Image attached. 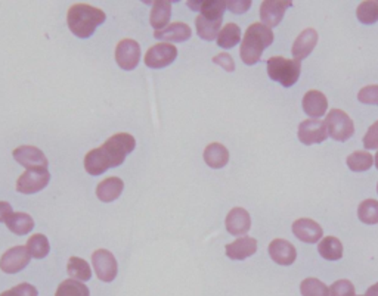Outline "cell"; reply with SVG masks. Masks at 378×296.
<instances>
[{
    "mask_svg": "<svg viewBox=\"0 0 378 296\" xmlns=\"http://www.w3.org/2000/svg\"><path fill=\"white\" fill-rule=\"evenodd\" d=\"M300 292L303 296H328L330 295V289L327 288V284L315 277L303 280L300 284Z\"/></svg>",
    "mask_w": 378,
    "mask_h": 296,
    "instance_id": "36",
    "label": "cell"
},
{
    "mask_svg": "<svg viewBox=\"0 0 378 296\" xmlns=\"http://www.w3.org/2000/svg\"><path fill=\"white\" fill-rule=\"evenodd\" d=\"M319 255L327 261H339L343 257V243L334 236H327L321 239L318 246Z\"/></svg>",
    "mask_w": 378,
    "mask_h": 296,
    "instance_id": "25",
    "label": "cell"
},
{
    "mask_svg": "<svg viewBox=\"0 0 378 296\" xmlns=\"http://www.w3.org/2000/svg\"><path fill=\"white\" fill-rule=\"evenodd\" d=\"M55 296H90V293L86 284L74 279H68L59 284Z\"/></svg>",
    "mask_w": 378,
    "mask_h": 296,
    "instance_id": "33",
    "label": "cell"
},
{
    "mask_svg": "<svg viewBox=\"0 0 378 296\" xmlns=\"http://www.w3.org/2000/svg\"><path fill=\"white\" fill-rule=\"evenodd\" d=\"M67 273L72 279L79 282H88L92 277V270H90L89 262L79 257H71L68 260Z\"/></svg>",
    "mask_w": 378,
    "mask_h": 296,
    "instance_id": "30",
    "label": "cell"
},
{
    "mask_svg": "<svg viewBox=\"0 0 378 296\" xmlns=\"http://www.w3.org/2000/svg\"><path fill=\"white\" fill-rule=\"evenodd\" d=\"M192 30L189 25L183 23H173L167 25L161 31H154V37L157 40L163 41H170V43H179V41H186L191 39Z\"/></svg>",
    "mask_w": 378,
    "mask_h": 296,
    "instance_id": "20",
    "label": "cell"
},
{
    "mask_svg": "<svg viewBox=\"0 0 378 296\" xmlns=\"http://www.w3.org/2000/svg\"><path fill=\"white\" fill-rule=\"evenodd\" d=\"M375 165H377V170H378V152L375 155Z\"/></svg>",
    "mask_w": 378,
    "mask_h": 296,
    "instance_id": "46",
    "label": "cell"
},
{
    "mask_svg": "<svg viewBox=\"0 0 378 296\" xmlns=\"http://www.w3.org/2000/svg\"><path fill=\"white\" fill-rule=\"evenodd\" d=\"M358 217L364 224H378V200L366 199L361 202L358 208Z\"/></svg>",
    "mask_w": 378,
    "mask_h": 296,
    "instance_id": "32",
    "label": "cell"
},
{
    "mask_svg": "<svg viewBox=\"0 0 378 296\" xmlns=\"http://www.w3.org/2000/svg\"><path fill=\"white\" fill-rule=\"evenodd\" d=\"M226 257L232 261H244L248 257L255 255L257 251V240L250 236H243L235 242L226 245Z\"/></svg>",
    "mask_w": 378,
    "mask_h": 296,
    "instance_id": "17",
    "label": "cell"
},
{
    "mask_svg": "<svg viewBox=\"0 0 378 296\" xmlns=\"http://www.w3.org/2000/svg\"><path fill=\"white\" fill-rule=\"evenodd\" d=\"M14 158L18 164L30 168H48L49 162L45 154L36 146H19L14 151Z\"/></svg>",
    "mask_w": 378,
    "mask_h": 296,
    "instance_id": "13",
    "label": "cell"
},
{
    "mask_svg": "<svg viewBox=\"0 0 378 296\" xmlns=\"http://www.w3.org/2000/svg\"><path fill=\"white\" fill-rule=\"evenodd\" d=\"M177 58V49L172 43H159L146 50L145 65L148 68L160 70L169 67Z\"/></svg>",
    "mask_w": 378,
    "mask_h": 296,
    "instance_id": "8",
    "label": "cell"
},
{
    "mask_svg": "<svg viewBox=\"0 0 378 296\" xmlns=\"http://www.w3.org/2000/svg\"><path fill=\"white\" fill-rule=\"evenodd\" d=\"M269 257L279 266H291L297 258V251L292 243L286 239H275L269 245Z\"/></svg>",
    "mask_w": 378,
    "mask_h": 296,
    "instance_id": "15",
    "label": "cell"
},
{
    "mask_svg": "<svg viewBox=\"0 0 378 296\" xmlns=\"http://www.w3.org/2000/svg\"><path fill=\"white\" fill-rule=\"evenodd\" d=\"M359 296H365V295H359Z\"/></svg>",
    "mask_w": 378,
    "mask_h": 296,
    "instance_id": "48",
    "label": "cell"
},
{
    "mask_svg": "<svg viewBox=\"0 0 378 296\" xmlns=\"http://www.w3.org/2000/svg\"><path fill=\"white\" fill-rule=\"evenodd\" d=\"M30 258L31 255L27 246H14L6 251L0 258V270L6 274H15L28 266Z\"/></svg>",
    "mask_w": 378,
    "mask_h": 296,
    "instance_id": "10",
    "label": "cell"
},
{
    "mask_svg": "<svg viewBox=\"0 0 378 296\" xmlns=\"http://www.w3.org/2000/svg\"><path fill=\"white\" fill-rule=\"evenodd\" d=\"M50 182V173L48 168H30L19 176L17 182V190L19 193L31 195L45 189Z\"/></svg>",
    "mask_w": 378,
    "mask_h": 296,
    "instance_id": "6",
    "label": "cell"
},
{
    "mask_svg": "<svg viewBox=\"0 0 378 296\" xmlns=\"http://www.w3.org/2000/svg\"><path fill=\"white\" fill-rule=\"evenodd\" d=\"M365 296H378V283L372 284V286L368 290H366Z\"/></svg>",
    "mask_w": 378,
    "mask_h": 296,
    "instance_id": "44",
    "label": "cell"
},
{
    "mask_svg": "<svg viewBox=\"0 0 378 296\" xmlns=\"http://www.w3.org/2000/svg\"><path fill=\"white\" fill-rule=\"evenodd\" d=\"M12 207L8 202L0 200V223H6V220L12 215Z\"/></svg>",
    "mask_w": 378,
    "mask_h": 296,
    "instance_id": "43",
    "label": "cell"
},
{
    "mask_svg": "<svg viewBox=\"0 0 378 296\" xmlns=\"http://www.w3.org/2000/svg\"><path fill=\"white\" fill-rule=\"evenodd\" d=\"M141 61V46L138 41L132 39H124L115 47V62L126 71H132Z\"/></svg>",
    "mask_w": 378,
    "mask_h": 296,
    "instance_id": "9",
    "label": "cell"
},
{
    "mask_svg": "<svg viewBox=\"0 0 378 296\" xmlns=\"http://www.w3.org/2000/svg\"><path fill=\"white\" fill-rule=\"evenodd\" d=\"M377 192H378V184H377Z\"/></svg>",
    "mask_w": 378,
    "mask_h": 296,
    "instance_id": "47",
    "label": "cell"
},
{
    "mask_svg": "<svg viewBox=\"0 0 378 296\" xmlns=\"http://www.w3.org/2000/svg\"><path fill=\"white\" fill-rule=\"evenodd\" d=\"M92 264L94 273L99 280L102 282H112L115 277H117V260L112 255V253L107 249H98L92 253Z\"/></svg>",
    "mask_w": 378,
    "mask_h": 296,
    "instance_id": "7",
    "label": "cell"
},
{
    "mask_svg": "<svg viewBox=\"0 0 378 296\" xmlns=\"http://www.w3.org/2000/svg\"><path fill=\"white\" fill-rule=\"evenodd\" d=\"M317 43H318L317 30L315 28L303 30L292 43V49H291L292 58L299 62L303 61L304 58H308L312 54L315 46H317Z\"/></svg>",
    "mask_w": 378,
    "mask_h": 296,
    "instance_id": "14",
    "label": "cell"
},
{
    "mask_svg": "<svg viewBox=\"0 0 378 296\" xmlns=\"http://www.w3.org/2000/svg\"><path fill=\"white\" fill-rule=\"evenodd\" d=\"M123 189H124V183L121 178L110 177L98 184L97 196L101 202L108 204V202H112V200L120 198Z\"/></svg>",
    "mask_w": 378,
    "mask_h": 296,
    "instance_id": "21",
    "label": "cell"
},
{
    "mask_svg": "<svg viewBox=\"0 0 378 296\" xmlns=\"http://www.w3.org/2000/svg\"><path fill=\"white\" fill-rule=\"evenodd\" d=\"M356 17L365 25H372L378 21V2H362L356 9Z\"/></svg>",
    "mask_w": 378,
    "mask_h": 296,
    "instance_id": "35",
    "label": "cell"
},
{
    "mask_svg": "<svg viewBox=\"0 0 378 296\" xmlns=\"http://www.w3.org/2000/svg\"><path fill=\"white\" fill-rule=\"evenodd\" d=\"M226 230L234 236H243L251 229V218L244 208H234L226 215Z\"/></svg>",
    "mask_w": 378,
    "mask_h": 296,
    "instance_id": "18",
    "label": "cell"
},
{
    "mask_svg": "<svg viewBox=\"0 0 378 296\" xmlns=\"http://www.w3.org/2000/svg\"><path fill=\"white\" fill-rule=\"evenodd\" d=\"M226 8L234 14H244L251 8V0H229Z\"/></svg>",
    "mask_w": 378,
    "mask_h": 296,
    "instance_id": "41",
    "label": "cell"
},
{
    "mask_svg": "<svg viewBox=\"0 0 378 296\" xmlns=\"http://www.w3.org/2000/svg\"><path fill=\"white\" fill-rule=\"evenodd\" d=\"M328 296H356L355 286L350 280H337L331 284Z\"/></svg>",
    "mask_w": 378,
    "mask_h": 296,
    "instance_id": "37",
    "label": "cell"
},
{
    "mask_svg": "<svg viewBox=\"0 0 378 296\" xmlns=\"http://www.w3.org/2000/svg\"><path fill=\"white\" fill-rule=\"evenodd\" d=\"M364 146L370 151H378V121H375L364 136Z\"/></svg>",
    "mask_w": 378,
    "mask_h": 296,
    "instance_id": "39",
    "label": "cell"
},
{
    "mask_svg": "<svg viewBox=\"0 0 378 296\" xmlns=\"http://www.w3.org/2000/svg\"><path fill=\"white\" fill-rule=\"evenodd\" d=\"M135 146L136 140L132 134L117 133L111 136L110 139L99 147V151L105 158V161H107L108 167L115 168L124 162L126 156L133 152Z\"/></svg>",
    "mask_w": 378,
    "mask_h": 296,
    "instance_id": "3",
    "label": "cell"
},
{
    "mask_svg": "<svg viewBox=\"0 0 378 296\" xmlns=\"http://www.w3.org/2000/svg\"><path fill=\"white\" fill-rule=\"evenodd\" d=\"M85 168L90 176H101L107 170H110V167H108L107 161H105V158L102 156L99 147H97V149H92L90 152L86 154Z\"/></svg>",
    "mask_w": 378,
    "mask_h": 296,
    "instance_id": "29",
    "label": "cell"
},
{
    "mask_svg": "<svg viewBox=\"0 0 378 296\" xmlns=\"http://www.w3.org/2000/svg\"><path fill=\"white\" fill-rule=\"evenodd\" d=\"M0 296H17V293L14 292V289H9V290H6L3 293H0Z\"/></svg>",
    "mask_w": 378,
    "mask_h": 296,
    "instance_id": "45",
    "label": "cell"
},
{
    "mask_svg": "<svg viewBox=\"0 0 378 296\" xmlns=\"http://www.w3.org/2000/svg\"><path fill=\"white\" fill-rule=\"evenodd\" d=\"M204 161L210 168H223L229 162V152L222 143H210L204 149Z\"/></svg>",
    "mask_w": 378,
    "mask_h": 296,
    "instance_id": "23",
    "label": "cell"
},
{
    "mask_svg": "<svg viewBox=\"0 0 378 296\" xmlns=\"http://www.w3.org/2000/svg\"><path fill=\"white\" fill-rule=\"evenodd\" d=\"M328 136L337 142H346L355 134V124L348 114L341 109H331L325 118Z\"/></svg>",
    "mask_w": 378,
    "mask_h": 296,
    "instance_id": "5",
    "label": "cell"
},
{
    "mask_svg": "<svg viewBox=\"0 0 378 296\" xmlns=\"http://www.w3.org/2000/svg\"><path fill=\"white\" fill-rule=\"evenodd\" d=\"M213 62L217 63V65L222 67L226 72H234L235 71V63H234V59L232 56H230L229 54H219L213 58Z\"/></svg>",
    "mask_w": 378,
    "mask_h": 296,
    "instance_id": "40",
    "label": "cell"
},
{
    "mask_svg": "<svg viewBox=\"0 0 378 296\" xmlns=\"http://www.w3.org/2000/svg\"><path fill=\"white\" fill-rule=\"evenodd\" d=\"M301 63L296 59L274 56L268 59L269 78L278 81L284 87H291L300 78Z\"/></svg>",
    "mask_w": 378,
    "mask_h": 296,
    "instance_id": "4",
    "label": "cell"
},
{
    "mask_svg": "<svg viewBox=\"0 0 378 296\" xmlns=\"http://www.w3.org/2000/svg\"><path fill=\"white\" fill-rule=\"evenodd\" d=\"M188 6L194 10H199L201 15L207 19L220 21L223 19L226 2H220V0H203V2H188Z\"/></svg>",
    "mask_w": 378,
    "mask_h": 296,
    "instance_id": "22",
    "label": "cell"
},
{
    "mask_svg": "<svg viewBox=\"0 0 378 296\" xmlns=\"http://www.w3.org/2000/svg\"><path fill=\"white\" fill-rule=\"evenodd\" d=\"M358 99L362 103L366 105H378V86L377 84H371V86H366L359 90Z\"/></svg>",
    "mask_w": 378,
    "mask_h": 296,
    "instance_id": "38",
    "label": "cell"
},
{
    "mask_svg": "<svg viewBox=\"0 0 378 296\" xmlns=\"http://www.w3.org/2000/svg\"><path fill=\"white\" fill-rule=\"evenodd\" d=\"M195 27H197V33L198 36L201 37L203 40L212 41L215 39H217L219 33H220V27H222V19L220 21H212L207 19L203 15H198L195 18Z\"/></svg>",
    "mask_w": 378,
    "mask_h": 296,
    "instance_id": "27",
    "label": "cell"
},
{
    "mask_svg": "<svg viewBox=\"0 0 378 296\" xmlns=\"http://www.w3.org/2000/svg\"><path fill=\"white\" fill-rule=\"evenodd\" d=\"M6 227L18 236L28 235L34 229V220L26 213H14L6 220Z\"/></svg>",
    "mask_w": 378,
    "mask_h": 296,
    "instance_id": "26",
    "label": "cell"
},
{
    "mask_svg": "<svg viewBox=\"0 0 378 296\" xmlns=\"http://www.w3.org/2000/svg\"><path fill=\"white\" fill-rule=\"evenodd\" d=\"M292 233L299 240L306 243H318L322 239V227L310 218H300L292 223Z\"/></svg>",
    "mask_w": 378,
    "mask_h": 296,
    "instance_id": "16",
    "label": "cell"
},
{
    "mask_svg": "<svg viewBox=\"0 0 378 296\" xmlns=\"http://www.w3.org/2000/svg\"><path fill=\"white\" fill-rule=\"evenodd\" d=\"M301 105L303 111L313 118H321L328 109V101L325 98V94L319 90H309L304 94Z\"/></svg>",
    "mask_w": 378,
    "mask_h": 296,
    "instance_id": "19",
    "label": "cell"
},
{
    "mask_svg": "<svg viewBox=\"0 0 378 296\" xmlns=\"http://www.w3.org/2000/svg\"><path fill=\"white\" fill-rule=\"evenodd\" d=\"M172 15V3L170 2H155L150 15V23L155 31H161L167 27Z\"/></svg>",
    "mask_w": 378,
    "mask_h": 296,
    "instance_id": "24",
    "label": "cell"
},
{
    "mask_svg": "<svg viewBox=\"0 0 378 296\" xmlns=\"http://www.w3.org/2000/svg\"><path fill=\"white\" fill-rule=\"evenodd\" d=\"M328 131L325 121L312 118L301 121L299 125V140L303 145H317L327 140Z\"/></svg>",
    "mask_w": 378,
    "mask_h": 296,
    "instance_id": "11",
    "label": "cell"
},
{
    "mask_svg": "<svg viewBox=\"0 0 378 296\" xmlns=\"http://www.w3.org/2000/svg\"><path fill=\"white\" fill-rule=\"evenodd\" d=\"M239 40H241V28L234 23L226 24L222 30H220V33L216 39L219 47L222 49H232L234 46L239 43Z\"/></svg>",
    "mask_w": 378,
    "mask_h": 296,
    "instance_id": "28",
    "label": "cell"
},
{
    "mask_svg": "<svg viewBox=\"0 0 378 296\" xmlns=\"http://www.w3.org/2000/svg\"><path fill=\"white\" fill-rule=\"evenodd\" d=\"M272 43H274V33L270 28L260 23L251 24L246 31L243 43H241V59L246 65H255L260 61L265 49Z\"/></svg>",
    "mask_w": 378,
    "mask_h": 296,
    "instance_id": "2",
    "label": "cell"
},
{
    "mask_svg": "<svg viewBox=\"0 0 378 296\" xmlns=\"http://www.w3.org/2000/svg\"><path fill=\"white\" fill-rule=\"evenodd\" d=\"M103 10L86 5L76 3L68 9L67 24L72 34L79 39H89L105 21Z\"/></svg>",
    "mask_w": 378,
    "mask_h": 296,
    "instance_id": "1",
    "label": "cell"
},
{
    "mask_svg": "<svg viewBox=\"0 0 378 296\" xmlns=\"http://www.w3.org/2000/svg\"><path fill=\"white\" fill-rule=\"evenodd\" d=\"M292 2H282V0H265L263 3L260 5V19L263 25L268 28L277 27L281 19L284 18V14L288 8H291Z\"/></svg>",
    "mask_w": 378,
    "mask_h": 296,
    "instance_id": "12",
    "label": "cell"
},
{
    "mask_svg": "<svg viewBox=\"0 0 378 296\" xmlns=\"http://www.w3.org/2000/svg\"><path fill=\"white\" fill-rule=\"evenodd\" d=\"M27 251L31 257L37 260L48 257V253L50 251L48 237L41 233L30 236V239L27 240Z\"/></svg>",
    "mask_w": 378,
    "mask_h": 296,
    "instance_id": "31",
    "label": "cell"
},
{
    "mask_svg": "<svg viewBox=\"0 0 378 296\" xmlns=\"http://www.w3.org/2000/svg\"><path fill=\"white\" fill-rule=\"evenodd\" d=\"M374 164V158L370 152L356 151L348 156V167L352 171H366Z\"/></svg>",
    "mask_w": 378,
    "mask_h": 296,
    "instance_id": "34",
    "label": "cell"
},
{
    "mask_svg": "<svg viewBox=\"0 0 378 296\" xmlns=\"http://www.w3.org/2000/svg\"><path fill=\"white\" fill-rule=\"evenodd\" d=\"M17 296H39L37 289L30 283H21L14 288Z\"/></svg>",
    "mask_w": 378,
    "mask_h": 296,
    "instance_id": "42",
    "label": "cell"
}]
</instances>
